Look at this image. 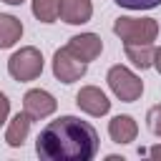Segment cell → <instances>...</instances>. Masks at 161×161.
Instances as JSON below:
<instances>
[{"label":"cell","instance_id":"obj_1","mask_svg":"<svg viewBox=\"0 0 161 161\" xmlns=\"http://www.w3.org/2000/svg\"><path fill=\"white\" fill-rule=\"evenodd\" d=\"M35 153L43 161H91L98 153V131L78 116H60L43 126Z\"/></svg>","mask_w":161,"mask_h":161},{"label":"cell","instance_id":"obj_2","mask_svg":"<svg viewBox=\"0 0 161 161\" xmlns=\"http://www.w3.org/2000/svg\"><path fill=\"white\" fill-rule=\"evenodd\" d=\"M113 33L123 40V45H146L158 38V23L153 18H128L121 15L113 20Z\"/></svg>","mask_w":161,"mask_h":161},{"label":"cell","instance_id":"obj_3","mask_svg":"<svg viewBox=\"0 0 161 161\" xmlns=\"http://www.w3.org/2000/svg\"><path fill=\"white\" fill-rule=\"evenodd\" d=\"M106 80H108L111 93H113L118 101H123V103H133V101H138L141 93H143V80H141L131 68H126V65H121V63L108 68Z\"/></svg>","mask_w":161,"mask_h":161},{"label":"cell","instance_id":"obj_4","mask_svg":"<svg viewBox=\"0 0 161 161\" xmlns=\"http://www.w3.org/2000/svg\"><path fill=\"white\" fill-rule=\"evenodd\" d=\"M8 73H10L13 80H20V83L35 80L43 73V53L33 45H25V48L15 50L8 58Z\"/></svg>","mask_w":161,"mask_h":161},{"label":"cell","instance_id":"obj_5","mask_svg":"<svg viewBox=\"0 0 161 161\" xmlns=\"http://www.w3.org/2000/svg\"><path fill=\"white\" fill-rule=\"evenodd\" d=\"M86 70H88V63L78 60L65 45L55 50V55H53V75L60 83H75V80H80L86 75Z\"/></svg>","mask_w":161,"mask_h":161},{"label":"cell","instance_id":"obj_6","mask_svg":"<svg viewBox=\"0 0 161 161\" xmlns=\"http://www.w3.org/2000/svg\"><path fill=\"white\" fill-rule=\"evenodd\" d=\"M58 108V101L53 98V93L43 91V88H30L23 96V111L33 118V121H43L48 116H53Z\"/></svg>","mask_w":161,"mask_h":161},{"label":"cell","instance_id":"obj_7","mask_svg":"<svg viewBox=\"0 0 161 161\" xmlns=\"http://www.w3.org/2000/svg\"><path fill=\"white\" fill-rule=\"evenodd\" d=\"M75 106L83 111V113H88V116H106L108 111H111V101H108V96L98 88V86H83L78 93H75Z\"/></svg>","mask_w":161,"mask_h":161},{"label":"cell","instance_id":"obj_8","mask_svg":"<svg viewBox=\"0 0 161 161\" xmlns=\"http://www.w3.org/2000/svg\"><path fill=\"white\" fill-rule=\"evenodd\" d=\"M65 48H68L78 60L91 63V60H96V58L103 53V40H101V35H96V33H78V35H73V38L68 40Z\"/></svg>","mask_w":161,"mask_h":161},{"label":"cell","instance_id":"obj_9","mask_svg":"<svg viewBox=\"0 0 161 161\" xmlns=\"http://www.w3.org/2000/svg\"><path fill=\"white\" fill-rule=\"evenodd\" d=\"M93 15L91 0H58V18L68 25H83Z\"/></svg>","mask_w":161,"mask_h":161},{"label":"cell","instance_id":"obj_10","mask_svg":"<svg viewBox=\"0 0 161 161\" xmlns=\"http://www.w3.org/2000/svg\"><path fill=\"white\" fill-rule=\"evenodd\" d=\"M108 136L113 143H131L138 136V123L128 113H118L108 121Z\"/></svg>","mask_w":161,"mask_h":161},{"label":"cell","instance_id":"obj_11","mask_svg":"<svg viewBox=\"0 0 161 161\" xmlns=\"http://www.w3.org/2000/svg\"><path fill=\"white\" fill-rule=\"evenodd\" d=\"M30 123L33 118L23 111V113H15L5 128V143L13 146V148H20L25 141H28V133H30Z\"/></svg>","mask_w":161,"mask_h":161},{"label":"cell","instance_id":"obj_12","mask_svg":"<svg viewBox=\"0 0 161 161\" xmlns=\"http://www.w3.org/2000/svg\"><path fill=\"white\" fill-rule=\"evenodd\" d=\"M23 38V23L15 15L0 13V48H13Z\"/></svg>","mask_w":161,"mask_h":161},{"label":"cell","instance_id":"obj_13","mask_svg":"<svg viewBox=\"0 0 161 161\" xmlns=\"http://www.w3.org/2000/svg\"><path fill=\"white\" fill-rule=\"evenodd\" d=\"M123 50H126V58L136 68H141V70L151 68V63H153V43H146V45H123Z\"/></svg>","mask_w":161,"mask_h":161},{"label":"cell","instance_id":"obj_14","mask_svg":"<svg viewBox=\"0 0 161 161\" xmlns=\"http://www.w3.org/2000/svg\"><path fill=\"white\" fill-rule=\"evenodd\" d=\"M33 15L40 23H55L58 20V0H33Z\"/></svg>","mask_w":161,"mask_h":161},{"label":"cell","instance_id":"obj_15","mask_svg":"<svg viewBox=\"0 0 161 161\" xmlns=\"http://www.w3.org/2000/svg\"><path fill=\"white\" fill-rule=\"evenodd\" d=\"M146 126H148V131H151L153 136L161 138V103H156V106L148 108V113H146Z\"/></svg>","mask_w":161,"mask_h":161},{"label":"cell","instance_id":"obj_16","mask_svg":"<svg viewBox=\"0 0 161 161\" xmlns=\"http://www.w3.org/2000/svg\"><path fill=\"white\" fill-rule=\"evenodd\" d=\"M113 3L126 10H151V8L161 5V0H113Z\"/></svg>","mask_w":161,"mask_h":161},{"label":"cell","instance_id":"obj_17","mask_svg":"<svg viewBox=\"0 0 161 161\" xmlns=\"http://www.w3.org/2000/svg\"><path fill=\"white\" fill-rule=\"evenodd\" d=\"M8 116H10V101H8V96L0 91V126L8 121Z\"/></svg>","mask_w":161,"mask_h":161},{"label":"cell","instance_id":"obj_18","mask_svg":"<svg viewBox=\"0 0 161 161\" xmlns=\"http://www.w3.org/2000/svg\"><path fill=\"white\" fill-rule=\"evenodd\" d=\"M156 70H158V75H161V45L158 48H153V63H151Z\"/></svg>","mask_w":161,"mask_h":161},{"label":"cell","instance_id":"obj_19","mask_svg":"<svg viewBox=\"0 0 161 161\" xmlns=\"http://www.w3.org/2000/svg\"><path fill=\"white\" fill-rule=\"evenodd\" d=\"M148 156H161V146H151L148 148Z\"/></svg>","mask_w":161,"mask_h":161},{"label":"cell","instance_id":"obj_20","mask_svg":"<svg viewBox=\"0 0 161 161\" xmlns=\"http://www.w3.org/2000/svg\"><path fill=\"white\" fill-rule=\"evenodd\" d=\"M3 3H8V5H20V3H25V0H3Z\"/></svg>","mask_w":161,"mask_h":161}]
</instances>
